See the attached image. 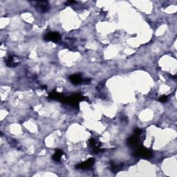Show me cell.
I'll return each mask as SVG.
<instances>
[{"label": "cell", "mask_w": 177, "mask_h": 177, "mask_svg": "<svg viewBox=\"0 0 177 177\" xmlns=\"http://www.w3.org/2000/svg\"><path fill=\"white\" fill-rule=\"evenodd\" d=\"M63 154V152L62 150H57L56 153L53 154V156L52 157V158L53 159V161H55L56 162H60L61 160V157Z\"/></svg>", "instance_id": "obj_8"}, {"label": "cell", "mask_w": 177, "mask_h": 177, "mask_svg": "<svg viewBox=\"0 0 177 177\" xmlns=\"http://www.w3.org/2000/svg\"><path fill=\"white\" fill-rule=\"evenodd\" d=\"M95 160L93 158H89L87 161H86L84 163H82L80 164H78L76 166L77 169H81V170H87L91 168L93 166V163H94Z\"/></svg>", "instance_id": "obj_3"}, {"label": "cell", "mask_w": 177, "mask_h": 177, "mask_svg": "<svg viewBox=\"0 0 177 177\" xmlns=\"http://www.w3.org/2000/svg\"><path fill=\"white\" fill-rule=\"evenodd\" d=\"M70 80L71 81V82L74 84H78L82 82V78L80 75L76 74V75H73V76H70Z\"/></svg>", "instance_id": "obj_7"}, {"label": "cell", "mask_w": 177, "mask_h": 177, "mask_svg": "<svg viewBox=\"0 0 177 177\" xmlns=\"http://www.w3.org/2000/svg\"><path fill=\"white\" fill-rule=\"evenodd\" d=\"M49 97L51 98H52V99H62V95L60 93H58L57 92H52L51 93V94H49Z\"/></svg>", "instance_id": "obj_10"}, {"label": "cell", "mask_w": 177, "mask_h": 177, "mask_svg": "<svg viewBox=\"0 0 177 177\" xmlns=\"http://www.w3.org/2000/svg\"><path fill=\"white\" fill-rule=\"evenodd\" d=\"M18 64H19V60L16 56H10L6 60V64L10 67H15V66H17Z\"/></svg>", "instance_id": "obj_5"}, {"label": "cell", "mask_w": 177, "mask_h": 177, "mask_svg": "<svg viewBox=\"0 0 177 177\" xmlns=\"http://www.w3.org/2000/svg\"><path fill=\"white\" fill-rule=\"evenodd\" d=\"M36 7L38 11L41 13H45L49 9V4L48 1H37Z\"/></svg>", "instance_id": "obj_2"}, {"label": "cell", "mask_w": 177, "mask_h": 177, "mask_svg": "<svg viewBox=\"0 0 177 177\" xmlns=\"http://www.w3.org/2000/svg\"><path fill=\"white\" fill-rule=\"evenodd\" d=\"M60 39V36L59 33L56 32H51L48 33L44 37V40L46 41H52V42H57Z\"/></svg>", "instance_id": "obj_4"}, {"label": "cell", "mask_w": 177, "mask_h": 177, "mask_svg": "<svg viewBox=\"0 0 177 177\" xmlns=\"http://www.w3.org/2000/svg\"><path fill=\"white\" fill-rule=\"evenodd\" d=\"M168 96H162L161 98H160L159 101L161 102V103H166V102L168 101Z\"/></svg>", "instance_id": "obj_11"}, {"label": "cell", "mask_w": 177, "mask_h": 177, "mask_svg": "<svg viewBox=\"0 0 177 177\" xmlns=\"http://www.w3.org/2000/svg\"><path fill=\"white\" fill-rule=\"evenodd\" d=\"M141 133H142V131L140 129H138V128H137V129L134 130L135 135H137V136H139Z\"/></svg>", "instance_id": "obj_12"}, {"label": "cell", "mask_w": 177, "mask_h": 177, "mask_svg": "<svg viewBox=\"0 0 177 177\" xmlns=\"http://www.w3.org/2000/svg\"><path fill=\"white\" fill-rule=\"evenodd\" d=\"M123 168V165L122 164H116L114 163H111V169L113 172H118V171H120Z\"/></svg>", "instance_id": "obj_9"}, {"label": "cell", "mask_w": 177, "mask_h": 177, "mask_svg": "<svg viewBox=\"0 0 177 177\" xmlns=\"http://www.w3.org/2000/svg\"><path fill=\"white\" fill-rule=\"evenodd\" d=\"M138 142H139V138H138L137 135H135V136H132L128 138L127 143L129 146L131 147V148H134V147L138 145Z\"/></svg>", "instance_id": "obj_6"}, {"label": "cell", "mask_w": 177, "mask_h": 177, "mask_svg": "<svg viewBox=\"0 0 177 177\" xmlns=\"http://www.w3.org/2000/svg\"><path fill=\"white\" fill-rule=\"evenodd\" d=\"M135 156L137 157H143L145 158H150L152 156V154L150 150L145 149L143 147L138 148L136 151H135L134 154H133Z\"/></svg>", "instance_id": "obj_1"}]
</instances>
